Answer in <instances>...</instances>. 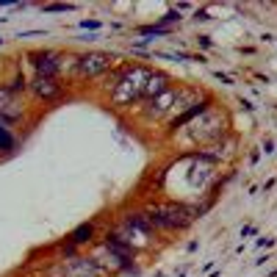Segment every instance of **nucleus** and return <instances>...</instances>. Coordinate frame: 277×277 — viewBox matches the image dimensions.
I'll return each instance as SVG.
<instances>
[{"mask_svg": "<svg viewBox=\"0 0 277 277\" xmlns=\"http://www.w3.org/2000/svg\"><path fill=\"white\" fill-rule=\"evenodd\" d=\"M75 56H78V53L58 50V47H39V50H28V53H25L28 64L33 67V75L58 78V81H64L67 75L72 78Z\"/></svg>", "mask_w": 277, "mask_h": 277, "instance_id": "39448f33", "label": "nucleus"}, {"mask_svg": "<svg viewBox=\"0 0 277 277\" xmlns=\"http://www.w3.org/2000/svg\"><path fill=\"white\" fill-rule=\"evenodd\" d=\"M219 274H222V272H211V274H208V277H219Z\"/></svg>", "mask_w": 277, "mask_h": 277, "instance_id": "412c9836", "label": "nucleus"}, {"mask_svg": "<svg viewBox=\"0 0 277 277\" xmlns=\"http://www.w3.org/2000/svg\"><path fill=\"white\" fill-rule=\"evenodd\" d=\"M178 89H180V84H172L167 92L158 94V97L139 103L136 105V116L144 122V125H161V122H169V120H172V114H175Z\"/></svg>", "mask_w": 277, "mask_h": 277, "instance_id": "0eeeda50", "label": "nucleus"}, {"mask_svg": "<svg viewBox=\"0 0 277 277\" xmlns=\"http://www.w3.org/2000/svg\"><path fill=\"white\" fill-rule=\"evenodd\" d=\"M6 86H9L14 94H22V97H25V94H28V78H25V72H22V69H14V75L6 81Z\"/></svg>", "mask_w": 277, "mask_h": 277, "instance_id": "ddd939ff", "label": "nucleus"}, {"mask_svg": "<svg viewBox=\"0 0 277 277\" xmlns=\"http://www.w3.org/2000/svg\"><path fill=\"white\" fill-rule=\"evenodd\" d=\"M197 42H200V45H203V47H211V39H208V36H200V39H197Z\"/></svg>", "mask_w": 277, "mask_h": 277, "instance_id": "aec40b11", "label": "nucleus"}, {"mask_svg": "<svg viewBox=\"0 0 277 277\" xmlns=\"http://www.w3.org/2000/svg\"><path fill=\"white\" fill-rule=\"evenodd\" d=\"M72 9H75L72 3H45L42 6L45 14H58V11H72Z\"/></svg>", "mask_w": 277, "mask_h": 277, "instance_id": "dca6fc26", "label": "nucleus"}, {"mask_svg": "<svg viewBox=\"0 0 277 277\" xmlns=\"http://www.w3.org/2000/svg\"><path fill=\"white\" fill-rule=\"evenodd\" d=\"M183 20V14H180V9H172V11H167V14L158 20V25H164V28H169L172 22H180Z\"/></svg>", "mask_w": 277, "mask_h": 277, "instance_id": "4468645a", "label": "nucleus"}, {"mask_svg": "<svg viewBox=\"0 0 277 277\" xmlns=\"http://www.w3.org/2000/svg\"><path fill=\"white\" fill-rule=\"evenodd\" d=\"M230 128H233V122H230L227 108L214 100L197 120H191L183 131L175 133L169 141H175L178 150H203V147H211V144H216V141L227 139L233 133Z\"/></svg>", "mask_w": 277, "mask_h": 277, "instance_id": "f03ea898", "label": "nucleus"}, {"mask_svg": "<svg viewBox=\"0 0 277 277\" xmlns=\"http://www.w3.org/2000/svg\"><path fill=\"white\" fill-rule=\"evenodd\" d=\"M144 214L150 216L155 233H186L188 227L197 222L194 205L183 203V200H150L141 205Z\"/></svg>", "mask_w": 277, "mask_h": 277, "instance_id": "7ed1b4c3", "label": "nucleus"}, {"mask_svg": "<svg viewBox=\"0 0 277 277\" xmlns=\"http://www.w3.org/2000/svg\"><path fill=\"white\" fill-rule=\"evenodd\" d=\"M120 56L116 53H108V50H84L75 56V67H72V81H97V78H105L111 69L116 67Z\"/></svg>", "mask_w": 277, "mask_h": 277, "instance_id": "423d86ee", "label": "nucleus"}, {"mask_svg": "<svg viewBox=\"0 0 277 277\" xmlns=\"http://www.w3.org/2000/svg\"><path fill=\"white\" fill-rule=\"evenodd\" d=\"M250 235H255V227H252V225H247L244 230H241V239H250Z\"/></svg>", "mask_w": 277, "mask_h": 277, "instance_id": "a211bd4d", "label": "nucleus"}, {"mask_svg": "<svg viewBox=\"0 0 277 277\" xmlns=\"http://www.w3.org/2000/svg\"><path fill=\"white\" fill-rule=\"evenodd\" d=\"M152 69L155 67L141 64V61L116 64L103 78V86H100V94H103L105 105H111L116 111L136 108L141 100H144V89H147V81H150Z\"/></svg>", "mask_w": 277, "mask_h": 277, "instance_id": "f257e3e1", "label": "nucleus"}, {"mask_svg": "<svg viewBox=\"0 0 277 277\" xmlns=\"http://www.w3.org/2000/svg\"><path fill=\"white\" fill-rule=\"evenodd\" d=\"M0 45H3V36H0Z\"/></svg>", "mask_w": 277, "mask_h": 277, "instance_id": "4be33fe9", "label": "nucleus"}, {"mask_svg": "<svg viewBox=\"0 0 277 277\" xmlns=\"http://www.w3.org/2000/svg\"><path fill=\"white\" fill-rule=\"evenodd\" d=\"M28 94H31L36 103H58V100H64V94H67V84L58 78H45V75H31L28 78Z\"/></svg>", "mask_w": 277, "mask_h": 277, "instance_id": "1a4fd4ad", "label": "nucleus"}, {"mask_svg": "<svg viewBox=\"0 0 277 277\" xmlns=\"http://www.w3.org/2000/svg\"><path fill=\"white\" fill-rule=\"evenodd\" d=\"M274 244V239H258L255 241V247H272Z\"/></svg>", "mask_w": 277, "mask_h": 277, "instance_id": "6ab92c4d", "label": "nucleus"}, {"mask_svg": "<svg viewBox=\"0 0 277 277\" xmlns=\"http://www.w3.org/2000/svg\"><path fill=\"white\" fill-rule=\"evenodd\" d=\"M111 230L120 233L136 252L152 250V247H155V239H158V233H155V227H152L150 216L144 214V208H125Z\"/></svg>", "mask_w": 277, "mask_h": 277, "instance_id": "20e7f679", "label": "nucleus"}, {"mask_svg": "<svg viewBox=\"0 0 277 277\" xmlns=\"http://www.w3.org/2000/svg\"><path fill=\"white\" fill-rule=\"evenodd\" d=\"M139 33L141 36H164V33H169V28H164V25H144V28H139Z\"/></svg>", "mask_w": 277, "mask_h": 277, "instance_id": "2eb2a0df", "label": "nucleus"}, {"mask_svg": "<svg viewBox=\"0 0 277 277\" xmlns=\"http://www.w3.org/2000/svg\"><path fill=\"white\" fill-rule=\"evenodd\" d=\"M78 28H84V31H100V28H103V22H100V20H81Z\"/></svg>", "mask_w": 277, "mask_h": 277, "instance_id": "f3484780", "label": "nucleus"}, {"mask_svg": "<svg viewBox=\"0 0 277 277\" xmlns=\"http://www.w3.org/2000/svg\"><path fill=\"white\" fill-rule=\"evenodd\" d=\"M67 244H72L75 250H84V247H94L100 241V230H97V222H81L78 227H72V230L67 233Z\"/></svg>", "mask_w": 277, "mask_h": 277, "instance_id": "9d476101", "label": "nucleus"}, {"mask_svg": "<svg viewBox=\"0 0 277 277\" xmlns=\"http://www.w3.org/2000/svg\"><path fill=\"white\" fill-rule=\"evenodd\" d=\"M28 116V105L22 94H14L6 84H0V125L17 128Z\"/></svg>", "mask_w": 277, "mask_h": 277, "instance_id": "6e6552de", "label": "nucleus"}, {"mask_svg": "<svg viewBox=\"0 0 277 277\" xmlns=\"http://www.w3.org/2000/svg\"><path fill=\"white\" fill-rule=\"evenodd\" d=\"M17 147H20V136H17L11 128L0 125V161H3V158H9V155H14Z\"/></svg>", "mask_w": 277, "mask_h": 277, "instance_id": "f8f14e48", "label": "nucleus"}, {"mask_svg": "<svg viewBox=\"0 0 277 277\" xmlns=\"http://www.w3.org/2000/svg\"><path fill=\"white\" fill-rule=\"evenodd\" d=\"M172 84H175V78L167 72V69H152L150 81H147V89H144V100L158 97V94H161V92H167ZM144 100H141V103H144Z\"/></svg>", "mask_w": 277, "mask_h": 277, "instance_id": "9b49d317", "label": "nucleus"}]
</instances>
